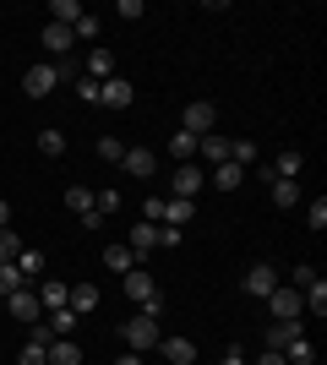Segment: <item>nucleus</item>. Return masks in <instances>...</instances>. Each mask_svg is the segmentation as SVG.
I'll use <instances>...</instances> for the list:
<instances>
[{"mask_svg":"<svg viewBox=\"0 0 327 365\" xmlns=\"http://www.w3.org/2000/svg\"><path fill=\"white\" fill-rule=\"evenodd\" d=\"M115 16H125V22H137V16H142V0H120V6H115Z\"/></svg>","mask_w":327,"mask_h":365,"instance_id":"43","label":"nucleus"},{"mask_svg":"<svg viewBox=\"0 0 327 365\" xmlns=\"http://www.w3.org/2000/svg\"><path fill=\"white\" fill-rule=\"evenodd\" d=\"M22 257V240H16L11 229H0V262H16Z\"/></svg>","mask_w":327,"mask_h":365,"instance_id":"37","label":"nucleus"},{"mask_svg":"<svg viewBox=\"0 0 327 365\" xmlns=\"http://www.w3.org/2000/svg\"><path fill=\"white\" fill-rule=\"evenodd\" d=\"M98 158L120 164V158H125V142H120V137H98Z\"/></svg>","mask_w":327,"mask_h":365,"instance_id":"36","label":"nucleus"},{"mask_svg":"<svg viewBox=\"0 0 327 365\" xmlns=\"http://www.w3.org/2000/svg\"><path fill=\"white\" fill-rule=\"evenodd\" d=\"M71 33H77V38H98V16H88V11H82V22H77Z\"/></svg>","mask_w":327,"mask_h":365,"instance_id":"41","label":"nucleus"},{"mask_svg":"<svg viewBox=\"0 0 327 365\" xmlns=\"http://www.w3.org/2000/svg\"><path fill=\"white\" fill-rule=\"evenodd\" d=\"M49 365H82V349L71 338H49Z\"/></svg>","mask_w":327,"mask_h":365,"instance_id":"23","label":"nucleus"},{"mask_svg":"<svg viewBox=\"0 0 327 365\" xmlns=\"http://www.w3.org/2000/svg\"><path fill=\"white\" fill-rule=\"evenodd\" d=\"M82 71H88V82H109V76H115V55H109L104 44H93V55L82 61Z\"/></svg>","mask_w":327,"mask_h":365,"instance_id":"10","label":"nucleus"},{"mask_svg":"<svg viewBox=\"0 0 327 365\" xmlns=\"http://www.w3.org/2000/svg\"><path fill=\"white\" fill-rule=\"evenodd\" d=\"M284 365H311V344H306V338H295V344L284 349Z\"/></svg>","mask_w":327,"mask_h":365,"instance_id":"35","label":"nucleus"},{"mask_svg":"<svg viewBox=\"0 0 327 365\" xmlns=\"http://www.w3.org/2000/svg\"><path fill=\"white\" fill-rule=\"evenodd\" d=\"M300 338V322H273V327H267V349H289V344H295Z\"/></svg>","mask_w":327,"mask_h":365,"instance_id":"22","label":"nucleus"},{"mask_svg":"<svg viewBox=\"0 0 327 365\" xmlns=\"http://www.w3.org/2000/svg\"><path fill=\"white\" fill-rule=\"evenodd\" d=\"M120 289L142 305V300H153V294H158V284H153V273H147V267H131V273H120Z\"/></svg>","mask_w":327,"mask_h":365,"instance_id":"7","label":"nucleus"},{"mask_svg":"<svg viewBox=\"0 0 327 365\" xmlns=\"http://www.w3.org/2000/svg\"><path fill=\"white\" fill-rule=\"evenodd\" d=\"M49 16H55L61 28H77V22H82V0H55V6H49Z\"/></svg>","mask_w":327,"mask_h":365,"instance_id":"26","label":"nucleus"},{"mask_svg":"<svg viewBox=\"0 0 327 365\" xmlns=\"http://www.w3.org/2000/svg\"><path fill=\"white\" fill-rule=\"evenodd\" d=\"M0 229H11V207L6 202H0Z\"/></svg>","mask_w":327,"mask_h":365,"instance_id":"49","label":"nucleus"},{"mask_svg":"<svg viewBox=\"0 0 327 365\" xmlns=\"http://www.w3.org/2000/svg\"><path fill=\"white\" fill-rule=\"evenodd\" d=\"M77 71H82V61H55V76H61V82H77Z\"/></svg>","mask_w":327,"mask_h":365,"instance_id":"42","label":"nucleus"},{"mask_svg":"<svg viewBox=\"0 0 327 365\" xmlns=\"http://www.w3.org/2000/svg\"><path fill=\"white\" fill-rule=\"evenodd\" d=\"M66 300H71V284H66V278H44V289H38V305H44V311H61Z\"/></svg>","mask_w":327,"mask_h":365,"instance_id":"16","label":"nucleus"},{"mask_svg":"<svg viewBox=\"0 0 327 365\" xmlns=\"http://www.w3.org/2000/svg\"><path fill=\"white\" fill-rule=\"evenodd\" d=\"M125 245H131V257H147V251L158 245V224H147V218H142V224L125 235Z\"/></svg>","mask_w":327,"mask_h":365,"instance_id":"14","label":"nucleus"},{"mask_svg":"<svg viewBox=\"0 0 327 365\" xmlns=\"http://www.w3.org/2000/svg\"><path fill=\"white\" fill-rule=\"evenodd\" d=\"M191 218H197V207H191L186 197H170V202H164V218H158V224H175V229H186Z\"/></svg>","mask_w":327,"mask_h":365,"instance_id":"21","label":"nucleus"},{"mask_svg":"<svg viewBox=\"0 0 327 365\" xmlns=\"http://www.w3.org/2000/svg\"><path fill=\"white\" fill-rule=\"evenodd\" d=\"M300 164H306V158H300L295 148H284L279 158H273V164H267V175H273V180H295V175H300Z\"/></svg>","mask_w":327,"mask_h":365,"instance_id":"18","label":"nucleus"},{"mask_svg":"<svg viewBox=\"0 0 327 365\" xmlns=\"http://www.w3.org/2000/svg\"><path fill=\"white\" fill-rule=\"evenodd\" d=\"M16 365H49V344H22Z\"/></svg>","mask_w":327,"mask_h":365,"instance_id":"34","label":"nucleus"},{"mask_svg":"<svg viewBox=\"0 0 327 365\" xmlns=\"http://www.w3.org/2000/svg\"><path fill=\"white\" fill-rule=\"evenodd\" d=\"M256 365H284V354H279V349H267V354H262Z\"/></svg>","mask_w":327,"mask_h":365,"instance_id":"46","label":"nucleus"},{"mask_svg":"<svg viewBox=\"0 0 327 365\" xmlns=\"http://www.w3.org/2000/svg\"><path fill=\"white\" fill-rule=\"evenodd\" d=\"M115 365H142V354H131V349H125V354H120Z\"/></svg>","mask_w":327,"mask_h":365,"instance_id":"48","label":"nucleus"},{"mask_svg":"<svg viewBox=\"0 0 327 365\" xmlns=\"http://www.w3.org/2000/svg\"><path fill=\"white\" fill-rule=\"evenodd\" d=\"M240 180H246V169H240V164H229V158H224V164H213V185H218V191H234Z\"/></svg>","mask_w":327,"mask_h":365,"instance_id":"24","label":"nucleus"},{"mask_svg":"<svg viewBox=\"0 0 327 365\" xmlns=\"http://www.w3.org/2000/svg\"><path fill=\"white\" fill-rule=\"evenodd\" d=\"M158 245H164V251L186 245V229H175V224H158Z\"/></svg>","mask_w":327,"mask_h":365,"instance_id":"38","label":"nucleus"},{"mask_svg":"<svg viewBox=\"0 0 327 365\" xmlns=\"http://www.w3.org/2000/svg\"><path fill=\"white\" fill-rule=\"evenodd\" d=\"M306 218H311V235H322V229H327V197H316Z\"/></svg>","mask_w":327,"mask_h":365,"instance_id":"39","label":"nucleus"},{"mask_svg":"<svg viewBox=\"0 0 327 365\" xmlns=\"http://www.w3.org/2000/svg\"><path fill=\"white\" fill-rule=\"evenodd\" d=\"M197 158H207V164H224V158H229V137H218V131L197 137Z\"/></svg>","mask_w":327,"mask_h":365,"instance_id":"15","label":"nucleus"},{"mask_svg":"<svg viewBox=\"0 0 327 365\" xmlns=\"http://www.w3.org/2000/svg\"><path fill=\"white\" fill-rule=\"evenodd\" d=\"M104 267H109V273H131V267H137V257H131V245H125V240L104 245Z\"/></svg>","mask_w":327,"mask_h":365,"instance_id":"19","label":"nucleus"},{"mask_svg":"<svg viewBox=\"0 0 327 365\" xmlns=\"http://www.w3.org/2000/svg\"><path fill=\"white\" fill-rule=\"evenodd\" d=\"M38 153H44V158H61V153H66V137L55 131V125H49V131H38Z\"/></svg>","mask_w":327,"mask_h":365,"instance_id":"32","label":"nucleus"},{"mask_svg":"<svg viewBox=\"0 0 327 365\" xmlns=\"http://www.w3.org/2000/svg\"><path fill=\"white\" fill-rule=\"evenodd\" d=\"M229 164L251 169V164H256V142H246V137H234V142H229Z\"/></svg>","mask_w":327,"mask_h":365,"instance_id":"29","label":"nucleus"},{"mask_svg":"<svg viewBox=\"0 0 327 365\" xmlns=\"http://www.w3.org/2000/svg\"><path fill=\"white\" fill-rule=\"evenodd\" d=\"M202 185H207V169H202V164H180V169H175V185H170V191L191 202V191H202Z\"/></svg>","mask_w":327,"mask_h":365,"instance_id":"8","label":"nucleus"},{"mask_svg":"<svg viewBox=\"0 0 327 365\" xmlns=\"http://www.w3.org/2000/svg\"><path fill=\"white\" fill-rule=\"evenodd\" d=\"M273 185V207H295L300 202V180H267Z\"/></svg>","mask_w":327,"mask_h":365,"instance_id":"27","label":"nucleus"},{"mask_svg":"<svg viewBox=\"0 0 327 365\" xmlns=\"http://www.w3.org/2000/svg\"><path fill=\"white\" fill-rule=\"evenodd\" d=\"M16 273L22 278H44V257H38V251H22V257H16Z\"/></svg>","mask_w":327,"mask_h":365,"instance_id":"33","label":"nucleus"},{"mask_svg":"<svg viewBox=\"0 0 327 365\" xmlns=\"http://www.w3.org/2000/svg\"><path fill=\"white\" fill-rule=\"evenodd\" d=\"M300 305H306L311 317H327V284H322V278H316L311 289H300Z\"/></svg>","mask_w":327,"mask_h":365,"instance_id":"25","label":"nucleus"},{"mask_svg":"<svg viewBox=\"0 0 327 365\" xmlns=\"http://www.w3.org/2000/svg\"><path fill=\"white\" fill-rule=\"evenodd\" d=\"M158 322L153 317H131L125 322V344H131V354H147V349H158Z\"/></svg>","mask_w":327,"mask_h":365,"instance_id":"2","label":"nucleus"},{"mask_svg":"<svg viewBox=\"0 0 327 365\" xmlns=\"http://www.w3.org/2000/svg\"><path fill=\"white\" fill-rule=\"evenodd\" d=\"M71 44H77V33H71V28H61V22H49V28H44V49L55 55V61H66Z\"/></svg>","mask_w":327,"mask_h":365,"instance_id":"12","label":"nucleus"},{"mask_svg":"<svg viewBox=\"0 0 327 365\" xmlns=\"http://www.w3.org/2000/svg\"><path fill=\"white\" fill-rule=\"evenodd\" d=\"M142 213H147V224H158V218H164V197H147V202H142Z\"/></svg>","mask_w":327,"mask_h":365,"instance_id":"45","label":"nucleus"},{"mask_svg":"<svg viewBox=\"0 0 327 365\" xmlns=\"http://www.w3.org/2000/svg\"><path fill=\"white\" fill-rule=\"evenodd\" d=\"M77 93H82V104H98V82H88V76H77Z\"/></svg>","mask_w":327,"mask_h":365,"instance_id":"44","label":"nucleus"},{"mask_svg":"<svg viewBox=\"0 0 327 365\" xmlns=\"http://www.w3.org/2000/svg\"><path fill=\"white\" fill-rule=\"evenodd\" d=\"M71 311H77V317H93L98 311V284H71Z\"/></svg>","mask_w":327,"mask_h":365,"instance_id":"17","label":"nucleus"},{"mask_svg":"<svg viewBox=\"0 0 327 365\" xmlns=\"http://www.w3.org/2000/svg\"><path fill=\"white\" fill-rule=\"evenodd\" d=\"M66 207H71V213H93V191H88V185H71V191H66Z\"/></svg>","mask_w":327,"mask_h":365,"instance_id":"31","label":"nucleus"},{"mask_svg":"<svg viewBox=\"0 0 327 365\" xmlns=\"http://www.w3.org/2000/svg\"><path fill=\"white\" fill-rule=\"evenodd\" d=\"M6 300H11V317L28 322V327L44 317V305H38V294H33V289H16V294H6Z\"/></svg>","mask_w":327,"mask_h":365,"instance_id":"9","label":"nucleus"},{"mask_svg":"<svg viewBox=\"0 0 327 365\" xmlns=\"http://www.w3.org/2000/svg\"><path fill=\"white\" fill-rule=\"evenodd\" d=\"M240 284H246V294H256V300H267V294L279 289V273H273L267 262H251V267H246V278H240Z\"/></svg>","mask_w":327,"mask_h":365,"instance_id":"5","label":"nucleus"},{"mask_svg":"<svg viewBox=\"0 0 327 365\" xmlns=\"http://www.w3.org/2000/svg\"><path fill=\"white\" fill-rule=\"evenodd\" d=\"M158 354L170 365H191L197 360V344H191V338H158Z\"/></svg>","mask_w":327,"mask_h":365,"instance_id":"13","label":"nucleus"},{"mask_svg":"<svg viewBox=\"0 0 327 365\" xmlns=\"http://www.w3.org/2000/svg\"><path fill=\"white\" fill-rule=\"evenodd\" d=\"M131 98H137V88H131L125 76H109V82H98V104H104V109H125Z\"/></svg>","mask_w":327,"mask_h":365,"instance_id":"6","label":"nucleus"},{"mask_svg":"<svg viewBox=\"0 0 327 365\" xmlns=\"http://www.w3.org/2000/svg\"><path fill=\"white\" fill-rule=\"evenodd\" d=\"M120 164H125V175H137V180H153L158 158H153L147 148H125V158H120Z\"/></svg>","mask_w":327,"mask_h":365,"instance_id":"11","label":"nucleus"},{"mask_svg":"<svg viewBox=\"0 0 327 365\" xmlns=\"http://www.w3.org/2000/svg\"><path fill=\"white\" fill-rule=\"evenodd\" d=\"M170 153L180 158V164H191V158H197V137H191V131H175V137H170Z\"/></svg>","mask_w":327,"mask_h":365,"instance_id":"30","label":"nucleus"},{"mask_svg":"<svg viewBox=\"0 0 327 365\" xmlns=\"http://www.w3.org/2000/svg\"><path fill=\"white\" fill-rule=\"evenodd\" d=\"M16 289H28V278L16 273V262H0V300H6V294H16Z\"/></svg>","mask_w":327,"mask_h":365,"instance_id":"28","label":"nucleus"},{"mask_svg":"<svg viewBox=\"0 0 327 365\" xmlns=\"http://www.w3.org/2000/svg\"><path fill=\"white\" fill-rule=\"evenodd\" d=\"M55 88H61L55 61H38V66H28V71H22V93H28V98H49Z\"/></svg>","mask_w":327,"mask_h":365,"instance_id":"1","label":"nucleus"},{"mask_svg":"<svg viewBox=\"0 0 327 365\" xmlns=\"http://www.w3.org/2000/svg\"><path fill=\"white\" fill-rule=\"evenodd\" d=\"M267 305H273V317H279V322H300V311H306L295 284H279V289L267 294Z\"/></svg>","mask_w":327,"mask_h":365,"instance_id":"4","label":"nucleus"},{"mask_svg":"<svg viewBox=\"0 0 327 365\" xmlns=\"http://www.w3.org/2000/svg\"><path fill=\"white\" fill-rule=\"evenodd\" d=\"M180 131H191V137H207V131H218V104H207V98L186 104V120H180Z\"/></svg>","mask_w":327,"mask_h":365,"instance_id":"3","label":"nucleus"},{"mask_svg":"<svg viewBox=\"0 0 327 365\" xmlns=\"http://www.w3.org/2000/svg\"><path fill=\"white\" fill-rule=\"evenodd\" d=\"M77 311H71V305H61V311H49V322H44V327H49V338H71V333H77Z\"/></svg>","mask_w":327,"mask_h":365,"instance_id":"20","label":"nucleus"},{"mask_svg":"<svg viewBox=\"0 0 327 365\" xmlns=\"http://www.w3.org/2000/svg\"><path fill=\"white\" fill-rule=\"evenodd\" d=\"M218 365H246V354H234V349H229V354H224Z\"/></svg>","mask_w":327,"mask_h":365,"instance_id":"47","label":"nucleus"},{"mask_svg":"<svg viewBox=\"0 0 327 365\" xmlns=\"http://www.w3.org/2000/svg\"><path fill=\"white\" fill-rule=\"evenodd\" d=\"M289 278H295V289H311V284H316V267H306V262H300Z\"/></svg>","mask_w":327,"mask_h":365,"instance_id":"40","label":"nucleus"}]
</instances>
